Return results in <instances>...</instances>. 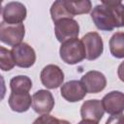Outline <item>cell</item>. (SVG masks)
Returning <instances> with one entry per match:
<instances>
[{
    "label": "cell",
    "instance_id": "cell-1",
    "mask_svg": "<svg viewBox=\"0 0 124 124\" xmlns=\"http://www.w3.org/2000/svg\"><path fill=\"white\" fill-rule=\"evenodd\" d=\"M95 26L103 31H112L124 26V4L120 1H103L91 12Z\"/></svg>",
    "mask_w": 124,
    "mask_h": 124
},
{
    "label": "cell",
    "instance_id": "cell-2",
    "mask_svg": "<svg viewBox=\"0 0 124 124\" xmlns=\"http://www.w3.org/2000/svg\"><path fill=\"white\" fill-rule=\"evenodd\" d=\"M60 58L69 65H75L81 62L85 58V48L81 40L71 39L61 44L59 48Z\"/></svg>",
    "mask_w": 124,
    "mask_h": 124
},
{
    "label": "cell",
    "instance_id": "cell-3",
    "mask_svg": "<svg viewBox=\"0 0 124 124\" xmlns=\"http://www.w3.org/2000/svg\"><path fill=\"white\" fill-rule=\"evenodd\" d=\"M25 35L23 23L8 24L4 21L0 23V41L10 46H16L22 43Z\"/></svg>",
    "mask_w": 124,
    "mask_h": 124
},
{
    "label": "cell",
    "instance_id": "cell-4",
    "mask_svg": "<svg viewBox=\"0 0 124 124\" xmlns=\"http://www.w3.org/2000/svg\"><path fill=\"white\" fill-rule=\"evenodd\" d=\"M55 37L61 44L78 37L79 25L74 18H63L54 23Z\"/></svg>",
    "mask_w": 124,
    "mask_h": 124
},
{
    "label": "cell",
    "instance_id": "cell-5",
    "mask_svg": "<svg viewBox=\"0 0 124 124\" xmlns=\"http://www.w3.org/2000/svg\"><path fill=\"white\" fill-rule=\"evenodd\" d=\"M1 15L4 22L8 24H20L26 18L27 10L22 3L13 1L7 3L2 8Z\"/></svg>",
    "mask_w": 124,
    "mask_h": 124
},
{
    "label": "cell",
    "instance_id": "cell-6",
    "mask_svg": "<svg viewBox=\"0 0 124 124\" xmlns=\"http://www.w3.org/2000/svg\"><path fill=\"white\" fill-rule=\"evenodd\" d=\"M11 51L16 66L19 68H30L36 61V52L27 43H21L14 46Z\"/></svg>",
    "mask_w": 124,
    "mask_h": 124
},
{
    "label": "cell",
    "instance_id": "cell-7",
    "mask_svg": "<svg viewBox=\"0 0 124 124\" xmlns=\"http://www.w3.org/2000/svg\"><path fill=\"white\" fill-rule=\"evenodd\" d=\"M40 78L44 86L48 89H55L62 86L64 81V73L59 66L48 64L41 71Z\"/></svg>",
    "mask_w": 124,
    "mask_h": 124
},
{
    "label": "cell",
    "instance_id": "cell-8",
    "mask_svg": "<svg viewBox=\"0 0 124 124\" xmlns=\"http://www.w3.org/2000/svg\"><path fill=\"white\" fill-rule=\"evenodd\" d=\"M81 42L85 48V58L95 60L99 58L104 51V43L102 37L97 32H88L82 38Z\"/></svg>",
    "mask_w": 124,
    "mask_h": 124
},
{
    "label": "cell",
    "instance_id": "cell-9",
    "mask_svg": "<svg viewBox=\"0 0 124 124\" xmlns=\"http://www.w3.org/2000/svg\"><path fill=\"white\" fill-rule=\"evenodd\" d=\"M54 105V98L48 90L40 89L32 96V108L38 114H49Z\"/></svg>",
    "mask_w": 124,
    "mask_h": 124
},
{
    "label": "cell",
    "instance_id": "cell-10",
    "mask_svg": "<svg viewBox=\"0 0 124 124\" xmlns=\"http://www.w3.org/2000/svg\"><path fill=\"white\" fill-rule=\"evenodd\" d=\"M87 93H100L107 86V78L105 75L99 71H89L81 77L80 79Z\"/></svg>",
    "mask_w": 124,
    "mask_h": 124
},
{
    "label": "cell",
    "instance_id": "cell-11",
    "mask_svg": "<svg viewBox=\"0 0 124 124\" xmlns=\"http://www.w3.org/2000/svg\"><path fill=\"white\" fill-rule=\"evenodd\" d=\"M61 96L70 103L81 101L87 94L83 84L80 80H69L62 84L60 88Z\"/></svg>",
    "mask_w": 124,
    "mask_h": 124
},
{
    "label": "cell",
    "instance_id": "cell-12",
    "mask_svg": "<svg viewBox=\"0 0 124 124\" xmlns=\"http://www.w3.org/2000/svg\"><path fill=\"white\" fill-rule=\"evenodd\" d=\"M102 104L108 114H120L124 111V93L116 90L110 91L103 97Z\"/></svg>",
    "mask_w": 124,
    "mask_h": 124
},
{
    "label": "cell",
    "instance_id": "cell-13",
    "mask_svg": "<svg viewBox=\"0 0 124 124\" xmlns=\"http://www.w3.org/2000/svg\"><path fill=\"white\" fill-rule=\"evenodd\" d=\"M105 113V109L101 100L93 99L83 102L80 107V116L82 119L93 120L99 122Z\"/></svg>",
    "mask_w": 124,
    "mask_h": 124
},
{
    "label": "cell",
    "instance_id": "cell-14",
    "mask_svg": "<svg viewBox=\"0 0 124 124\" xmlns=\"http://www.w3.org/2000/svg\"><path fill=\"white\" fill-rule=\"evenodd\" d=\"M8 103L13 111L25 112L32 105V98L29 93H11Z\"/></svg>",
    "mask_w": 124,
    "mask_h": 124
},
{
    "label": "cell",
    "instance_id": "cell-15",
    "mask_svg": "<svg viewBox=\"0 0 124 124\" xmlns=\"http://www.w3.org/2000/svg\"><path fill=\"white\" fill-rule=\"evenodd\" d=\"M11 93H29L32 88V80L27 76H16L10 80Z\"/></svg>",
    "mask_w": 124,
    "mask_h": 124
},
{
    "label": "cell",
    "instance_id": "cell-16",
    "mask_svg": "<svg viewBox=\"0 0 124 124\" xmlns=\"http://www.w3.org/2000/svg\"><path fill=\"white\" fill-rule=\"evenodd\" d=\"M50 16L53 22H57L63 18H73L74 16L71 15L68 6L67 0H57L50 7Z\"/></svg>",
    "mask_w": 124,
    "mask_h": 124
},
{
    "label": "cell",
    "instance_id": "cell-17",
    "mask_svg": "<svg viewBox=\"0 0 124 124\" xmlns=\"http://www.w3.org/2000/svg\"><path fill=\"white\" fill-rule=\"evenodd\" d=\"M109 51L115 58H124V32H116L109 39Z\"/></svg>",
    "mask_w": 124,
    "mask_h": 124
},
{
    "label": "cell",
    "instance_id": "cell-18",
    "mask_svg": "<svg viewBox=\"0 0 124 124\" xmlns=\"http://www.w3.org/2000/svg\"><path fill=\"white\" fill-rule=\"evenodd\" d=\"M68 9L73 16L77 15L88 14L92 9V3L89 0H82V1H69L67 0Z\"/></svg>",
    "mask_w": 124,
    "mask_h": 124
},
{
    "label": "cell",
    "instance_id": "cell-19",
    "mask_svg": "<svg viewBox=\"0 0 124 124\" xmlns=\"http://www.w3.org/2000/svg\"><path fill=\"white\" fill-rule=\"evenodd\" d=\"M16 66L12 51L4 46H0V68L2 71H11Z\"/></svg>",
    "mask_w": 124,
    "mask_h": 124
},
{
    "label": "cell",
    "instance_id": "cell-20",
    "mask_svg": "<svg viewBox=\"0 0 124 124\" xmlns=\"http://www.w3.org/2000/svg\"><path fill=\"white\" fill-rule=\"evenodd\" d=\"M32 124H60V119L50 114H43L35 119Z\"/></svg>",
    "mask_w": 124,
    "mask_h": 124
},
{
    "label": "cell",
    "instance_id": "cell-21",
    "mask_svg": "<svg viewBox=\"0 0 124 124\" xmlns=\"http://www.w3.org/2000/svg\"><path fill=\"white\" fill-rule=\"evenodd\" d=\"M106 124H124V114L120 113V114L110 115L107 119Z\"/></svg>",
    "mask_w": 124,
    "mask_h": 124
},
{
    "label": "cell",
    "instance_id": "cell-22",
    "mask_svg": "<svg viewBox=\"0 0 124 124\" xmlns=\"http://www.w3.org/2000/svg\"><path fill=\"white\" fill-rule=\"evenodd\" d=\"M117 76L119 78V79L121 81L124 82V61L121 62L118 66V69H117Z\"/></svg>",
    "mask_w": 124,
    "mask_h": 124
},
{
    "label": "cell",
    "instance_id": "cell-23",
    "mask_svg": "<svg viewBox=\"0 0 124 124\" xmlns=\"http://www.w3.org/2000/svg\"><path fill=\"white\" fill-rule=\"evenodd\" d=\"M78 124H99L97 121H93V120H86V119H82L81 121H79Z\"/></svg>",
    "mask_w": 124,
    "mask_h": 124
},
{
    "label": "cell",
    "instance_id": "cell-24",
    "mask_svg": "<svg viewBox=\"0 0 124 124\" xmlns=\"http://www.w3.org/2000/svg\"><path fill=\"white\" fill-rule=\"evenodd\" d=\"M60 124H71V123L65 119H60Z\"/></svg>",
    "mask_w": 124,
    "mask_h": 124
}]
</instances>
